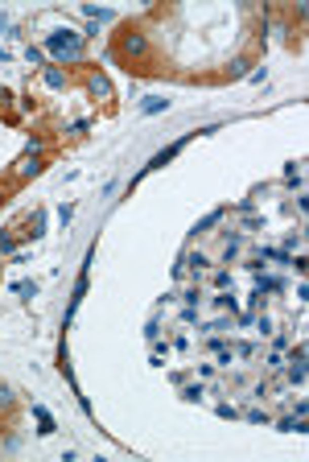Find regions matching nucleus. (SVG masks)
<instances>
[{
    "label": "nucleus",
    "mask_w": 309,
    "mask_h": 462,
    "mask_svg": "<svg viewBox=\"0 0 309 462\" xmlns=\"http://www.w3.org/2000/svg\"><path fill=\"white\" fill-rule=\"evenodd\" d=\"M50 54H62V58H74L79 54V46H83V33H54L50 42Z\"/></svg>",
    "instance_id": "obj_1"
},
{
    "label": "nucleus",
    "mask_w": 309,
    "mask_h": 462,
    "mask_svg": "<svg viewBox=\"0 0 309 462\" xmlns=\"http://www.w3.org/2000/svg\"><path fill=\"white\" fill-rule=\"evenodd\" d=\"M185 140H190V132H185V136H181V140H177V145H169V149H165V153H157V157H152V161H148V165H144V169H161V165H165V161H173V157H177V153H181V145H185Z\"/></svg>",
    "instance_id": "obj_2"
},
{
    "label": "nucleus",
    "mask_w": 309,
    "mask_h": 462,
    "mask_svg": "<svg viewBox=\"0 0 309 462\" xmlns=\"http://www.w3.org/2000/svg\"><path fill=\"white\" fill-rule=\"evenodd\" d=\"M33 417H37V425H42L37 434H46V438H50V434H54V421H50V413H46L42 405H33Z\"/></svg>",
    "instance_id": "obj_3"
},
{
    "label": "nucleus",
    "mask_w": 309,
    "mask_h": 462,
    "mask_svg": "<svg viewBox=\"0 0 309 462\" xmlns=\"http://www.w3.org/2000/svg\"><path fill=\"white\" fill-rule=\"evenodd\" d=\"M281 429H285V434H305V417H301V413H297V417H285Z\"/></svg>",
    "instance_id": "obj_4"
},
{
    "label": "nucleus",
    "mask_w": 309,
    "mask_h": 462,
    "mask_svg": "<svg viewBox=\"0 0 309 462\" xmlns=\"http://www.w3.org/2000/svg\"><path fill=\"white\" fill-rule=\"evenodd\" d=\"M46 83H50V87H66V75H62L58 66H50V70H46Z\"/></svg>",
    "instance_id": "obj_5"
},
{
    "label": "nucleus",
    "mask_w": 309,
    "mask_h": 462,
    "mask_svg": "<svg viewBox=\"0 0 309 462\" xmlns=\"http://www.w3.org/2000/svg\"><path fill=\"white\" fill-rule=\"evenodd\" d=\"M21 173H25V177H29V173H42V161H37V157H25V161H21Z\"/></svg>",
    "instance_id": "obj_6"
},
{
    "label": "nucleus",
    "mask_w": 309,
    "mask_h": 462,
    "mask_svg": "<svg viewBox=\"0 0 309 462\" xmlns=\"http://www.w3.org/2000/svg\"><path fill=\"white\" fill-rule=\"evenodd\" d=\"M91 91H95V95H107V79L103 75H91Z\"/></svg>",
    "instance_id": "obj_7"
},
{
    "label": "nucleus",
    "mask_w": 309,
    "mask_h": 462,
    "mask_svg": "<svg viewBox=\"0 0 309 462\" xmlns=\"http://www.w3.org/2000/svg\"><path fill=\"white\" fill-rule=\"evenodd\" d=\"M214 305H219V310H231V314H235V297H231V293H219V297H214Z\"/></svg>",
    "instance_id": "obj_8"
},
{
    "label": "nucleus",
    "mask_w": 309,
    "mask_h": 462,
    "mask_svg": "<svg viewBox=\"0 0 309 462\" xmlns=\"http://www.w3.org/2000/svg\"><path fill=\"white\" fill-rule=\"evenodd\" d=\"M161 108H169V103H165V99H144V103H140V112H161Z\"/></svg>",
    "instance_id": "obj_9"
},
{
    "label": "nucleus",
    "mask_w": 309,
    "mask_h": 462,
    "mask_svg": "<svg viewBox=\"0 0 309 462\" xmlns=\"http://www.w3.org/2000/svg\"><path fill=\"white\" fill-rule=\"evenodd\" d=\"M17 293H25V297H33V293H37V285H33V281H17Z\"/></svg>",
    "instance_id": "obj_10"
},
{
    "label": "nucleus",
    "mask_w": 309,
    "mask_h": 462,
    "mask_svg": "<svg viewBox=\"0 0 309 462\" xmlns=\"http://www.w3.org/2000/svg\"><path fill=\"white\" fill-rule=\"evenodd\" d=\"M181 396H185V400H202V384H190V388H185Z\"/></svg>",
    "instance_id": "obj_11"
},
{
    "label": "nucleus",
    "mask_w": 309,
    "mask_h": 462,
    "mask_svg": "<svg viewBox=\"0 0 309 462\" xmlns=\"http://www.w3.org/2000/svg\"><path fill=\"white\" fill-rule=\"evenodd\" d=\"M58 219H62V223H70V219H74V206H70V202H66V206H58Z\"/></svg>",
    "instance_id": "obj_12"
},
{
    "label": "nucleus",
    "mask_w": 309,
    "mask_h": 462,
    "mask_svg": "<svg viewBox=\"0 0 309 462\" xmlns=\"http://www.w3.org/2000/svg\"><path fill=\"white\" fill-rule=\"evenodd\" d=\"M128 50H132V54H140V50H144V38H140V33H132V38H128Z\"/></svg>",
    "instance_id": "obj_13"
},
{
    "label": "nucleus",
    "mask_w": 309,
    "mask_h": 462,
    "mask_svg": "<svg viewBox=\"0 0 309 462\" xmlns=\"http://www.w3.org/2000/svg\"><path fill=\"white\" fill-rule=\"evenodd\" d=\"M231 75L239 79V75H247V62H243V58H235V62H231Z\"/></svg>",
    "instance_id": "obj_14"
}]
</instances>
